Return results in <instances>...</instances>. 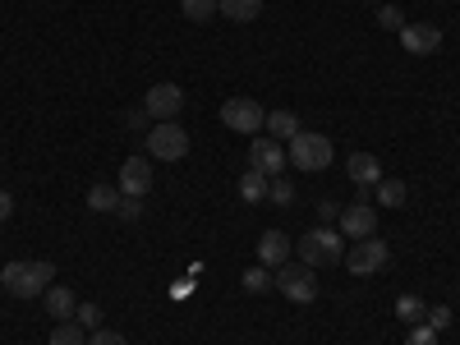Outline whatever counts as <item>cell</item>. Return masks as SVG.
I'll list each match as a JSON object with an SVG mask.
<instances>
[{"label": "cell", "instance_id": "1", "mask_svg": "<svg viewBox=\"0 0 460 345\" xmlns=\"http://www.w3.org/2000/svg\"><path fill=\"white\" fill-rule=\"evenodd\" d=\"M51 277H56V267L51 262H5L0 267V286H5L14 299H37V295H47V286H51Z\"/></svg>", "mask_w": 460, "mask_h": 345}, {"label": "cell", "instance_id": "2", "mask_svg": "<svg viewBox=\"0 0 460 345\" xmlns=\"http://www.w3.org/2000/svg\"><path fill=\"white\" fill-rule=\"evenodd\" d=\"M286 162H290L295 171H327V166L336 162V147H332L327 134L299 129V134L290 138V147H286Z\"/></svg>", "mask_w": 460, "mask_h": 345}, {"label": "cell", "instance_id": "3", "mask_svg": "<svg viewBox=\"0 0 460 345\" xmlns=\"http://www.w3.org/2000/svg\"><path fill=\"white\" fill-rule=\"evenodd\" d=\"M345 235L332 226H314V230H304V240H299V262L304 267H327V262H341L345 258Z\"/></svg>", "mask_w": 460, "mask_h": 345}, {"label": "cell", "instance_id": "4", "mask_svg": "<svg viewBox=\"0 0 460 345\" xmlns=\"http://www.w3.org/2000/svg\"><path fill=\"white\" fill-rule=\"evenodd\" d=\"M143 143H147V157H157V162H184V152H189V134L175 120H157Z\"/></svg>", "mask_w": 460, "mask_h": 345}, {"label": "cell", "instance_id": "5", "mask_svg": "<svg viewBox=\"0 0 460 345\" xmlns=\"http://www.w3.org/2000/svg\"><path fill=\"white\" fill-rule=\"evenodd\" d=\"M290 304H314L318 299V281H314V267L304 262H281L277 267V281H272Z\"/></svg>", "mask_w": 460, "mask_h": 345}, {"label": "cell", "instance_id": "6", "mask_svg": "<svg viewBox=\"0 0 460 345\" xmlns=\"http://www.w3.org/2000/svg\"><path fill=\"white\" fill-rule=\"evenodd\" d=\"M221 125L235 129V134H262L267 111L253 97H230V102H221Z\"/></svg>", "mask_w": 460, "mask_h": 345}, {"label": "cell", "instance_id": "7", "mask_svg": "<svg viewBox=\"0 0 460 345\" xmlns=\"http://www.w3.org/2000/svg\"><path fill=\"white\" fill-rule=\"evenodd\" d=\"M387 258H392V249L382 244V240H355V249H345V267H350V277H373V272H382L387 267Z\"/></svg>", "mask_w": 460, "mask_h": 345}, {"label": "cell", "instance_id": "8", "mask_svg": "<svg viewBox=\"0 0 460 345\" xmlns=\"http://www.w3.org/2000/svg\"><path fill=\"white\" fill-rule=\"evenodd\" d=\"M143 111L152 115V120H175V115L184 111V88L180 84H152L147 97H143Z\"/></svg>", "mask_w": 460, "mask_h": 345}, {"label": "cell", "instance_id": "9", "mask_svg": "<svg viewBox=\"0 0 460 345\" xmlns=\"http://www.w3.org/2000/svg\"><path fill=\"white\" fill-rule=\"evenodd\" d=\"M249 171H258V175H281L286 171V147L277 143V138H253L249 143Z\"/></svg>", "mask_w": 460, "mask_h": 345}, {"label": "cell", "instance_id": "10", "mask_svg": "<svg viewBox=\"0 0 460 345\" xmlns=\"http://www.w3.org/2000/svg\"><path fill=\"white\" fill-rule=\"evenodd\" d=\"M336 221H341V235L345 240H368L373 230H377V208L373 203H355V208H345Z\"/></svg>", "mask_w": 460, "mask_h": 345}, {"label": "cell", "instance_id": "11", "mask_svg": "<svg viewBox=\"0 0 460 345\" xmlns=\"http://www.w3.org/2000/svg\"><path fill=\"white\" fill-rule=\"evenodd\" d=\"M120 189L125 199H143L147 189H152V162L147 157H129V162H120Z\"/></svg>", "mask_w": 460, "mask_h": 345}, {"label": "cell", "instance_id": "12", "mask_svg": "<svg viewBox=\"0 0 460 345\" xmlns=\"http://www.w3.org/2000/svg\"><path fill=\"white\" fill-rule=\"evenodd\" d=\"M396 37H401V47L410 56H433L442 47V28H433V23H405Z\"/></svg>", "mask_w": 460, "mask_h": 345}, {"label": "cell", "instance_id": "13", "mask_svg": "<svg viewBox=\"0 0 460 345\" xmlns=\"http://www.w3.org/2000/svg\"><path fill=\"white\" fill-rule=\"evenodd\" d=\"M345 175H350L359 189H373L382 180V162L373 157V152H350V162H345Z\"/></svg>", "mask_w": 460, "mask_h": 345}, {"label": "cell", "instance_id": "14", "mask_svg": "<svg viewBox=\"0 0 460 345\" xmlns=\"http://www.w3.org/2000/svg\"><path fill=\"white\" fill-rule=\"evenodd\" d=\"M258 262H262V267L290 262V240L281 235V230H262V240H258Z\"/></svg>", "mask_w": 460, "mask_h": 345}, {"label": "cell", "instance_id": "15", "mask_svg": "<svg viewBox=\"0 0 460 345\" xmlns=\"http://www.w3.org/2000/svg\"><path fill=\"white\" fill-rule=\"evenodd\" d=\"M74 309H79L74 290H65V286H47V314H51L56 323H69V318H74Z\"/></svg>", "mask_w": 460, "mask_h": 345}, {"label": "cell", "instance_id": "16", "mask_svg": "<svg viewBox=\"0 0 460 345\" xmlns=\"http://www.w3.org/2000/svg\"><path fill=\"white\" fill-rule=\"evenodd\" d=\"M217 14H226L230 23H253L262 14V0H217Z\"/></svg>", "mask_w": 460, "mask_h": 345}, {"label": "cell", "instance_id": "17", "mask_svg": "<svg viewBox=\"0 0 460 345\" xmlns=\"http://www.w3.org/2000/svg\"><path fill=\"white\" fill-rule=\"evenodd\" d=\"M262 129H267V138H286L290 143L299 134V115L295 111H267V125Z\"/></svg>", "mask_w": 460, "mask_h": 345}, {"label": "cell", "instance_id": "18", "mask_svg": "<svg viewBox=\"0 0 460 345\" xmlns=\"http://www.w3.org/2000/svg\"><path fill=\"white\" fill-rule=\"evenodd\" d=\"M120 189H115V184H93L88 189V212H115V208H120Z\"/></svg>", "mask_w": 460, "mask_h": 345}, {"label": "cell", "instance_id": "19", "mask_svg": "<svg viewBox=\"0 0 460 345\" xmlns=\"http://www.w3.org/2000/svg\"><path fill=\"white\" fill-rule=\"evenodd\" d=\"M373 189H377V208H401V203H405V194H410V189H405L401 180H392V175H382Z\"/></svg>", "mask_w": 460, "mask_h": 345}, {"label": "cell", "instance_id": "20", "mask_svg": "<svg viewBox=\"0 0 460 345\" xmlns=\"http://www.w3.org/2000/svg\"><path fill=\"white\" fill-rule=\"evenodd\" d=\"M396 318L410 323V327H419V323L429 318V304L419 299V295H401V299H396Z\"/></svg>", "mask_w": 460, "mask_h": 345}, {"label": "cell", "instance_id": "21", "mask_svg": "<svg viewBox=\"0 0 460 345\" xmlns=\"http://www.w3.org/2000/svg\"><path fill=\"white\" fill-rule=\"evenodd\" d=\"M240 199H244V203H262V199H267V175L244 171V175H240Z\"/></svg>", "mask_w": 460, "mask_h": 345}, {"label": "cell", "instance_id": "22", "mask_svg": "<svg viewBox=\"0 0 460 345\" xmlns=\"http://www.w3.org/2000/svg\"><path fill=\"white\" fill-rule=\"evenodd\" d=\"M47 345H88V341H84V327L69 318V323H56V327H51Z\"/></svg>", "mask_w": 460, "mask_h": 345}, {"label": "cell", "instance_id": "23", "mask_svg": "<svg viewBox=\"0 0 460 345\" xmlns=\"http://www.w3.org/2000/svg\"><path fill=\"white\" fill-rule=\"evenodd\" d=\"M267 199H272L277 208H290L295 203V184L286 175H272V180H267Z\"/></svg>", "mask_w": 460, "mask_h": 345}, {"label": "cell", "instance_id": "24", "mask_svg": "<svg viewBox=\"0 0 460 345\" xmlns=\"http://www.w3.org/2000/svg\"><path fill=\"white\" fill-rule=\"evenodd\" d=\"M180 10L184 19H194V23H208L217 14V0H180Z\"/></svg>", "mask_w": 460, "mask_h": 345}, {"label": "cell", "instance_id": "25", "mask_svg": "<svg viewBox=\"0 0 460 345\" xmlns=\"http://www.w3.org/2000/svg\"><path fill=\"white\" fill-rule=\"evenodd\" d=\"M240 286H244V290H249V295H262V290H267V286H272V277H267V267H262V262H258V267H249V272H244V277H240Z\"/></svg>", "mask_w": 460, "mask_h": 345}, {"label": "cell", "instance_id": "26", "mask_svg": "<svg viewBox=\"0 0 460 345\" xmlns=\"http://www.w3.org/2000/svg\"><path fill=\"white\" fill-rule=\"evenodd\" d=\"M74 323H79L84 332H97V323H102V309H97L93 299H84L79 309H74Z\"/></svg>", "mask_w": 460, "mask_h": 345}, {"label": "cell", "instance_id": "27", "mask_svg": "<svg viewBox=\"0 0 460 345\" xmlns=\"http://www.w3.org/2000/svg\"><path fill=\"white\" fill-rule=\"evenodd\" d=\"M377 28H392V32H401V28H405V14H401L396 5H377Z\"/></svg>", "mask_w": 460, "mask_h": 345}, {"label": "cell", "instance_id": "28", "mask_svg": "<svg viewBox=\"0 0 460 345\" xmlns=\"http://www.w3.org/2000/svg\"><path fill=\"white\" fill-rule=\"evenodd\" d=\"M405 345H438V332H433L429 323H419V327H410V336H405Z\"/></svg>", "mask_w": 460, "mask_h": 345}, {"label": "cell", "instance_id": "29", "mask_svg": "<svg viewBox=\"0 0 460 345\" xmlns=\"http://www.w3.org/2000/svg\"><path fill=\"white\" fill-rule=\"evenodd\" d=\"M88 345H129L120 332H111V327H97L93 336H88Z\"/></svg>", "mask_w": 460, "mask_h": 345}, {"label": "cell", "instance_id": "30", "mask_svg": "<svg viewBox=\"0 0 460 345\" xmlns=\"http://www.w3.org/2000/svg\"><path fill=\"white\" fill-rule=\"evenodd\" d=\"M433 332H447L451 327V309H447V304H438V309H429V318H424Z\"/></svg>", "mask_w": 460, "mask_h": 345}, {"label": "cell", "instance_id": "31", "mask_svg": "<svg viewBox=\"0 0 460 345\" xmlns=\"http://www.w3.org/2000/svg\"><path fill=\"white\" fill-rule=\"evenodd\" d=\"M115 212H120L125 221H138L143 217V199H120V208H115Z\"/></svg>", "mask_w": 460, "mask_h": 345}, {"label": "cell", "instance_id": "32", "mask_svg": "<svg viewBox=\"0 0 460 345\" xmlns=\"http://www.w3.org/2000/svg\"><path fill=\"white\" fill-rule=\"evenodd\" d=\"M10 212H14V199L5 194V189H0V221H10Z\"/></svg>", "mask_w": 460, "mask_h": 345}]
</instances>
